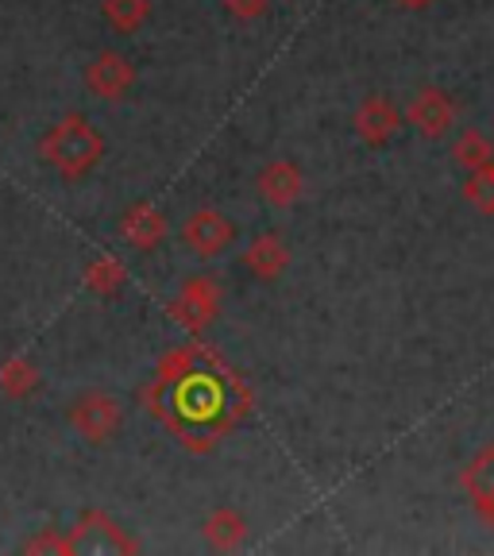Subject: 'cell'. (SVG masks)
<instances>
[{"label": "cell", "mask_w": 494, "mask_h": 556, "mask_svg": "<svg viewBox=\"0 0 494 556\" xmlns=\"http://www.w3.org/2000/svg\"><path fill=\"white\" fill-rule=\"evenodd\" d=\"M255 190H259V198L275 208L297 205L305 193L302 166H297L294 159H270V163L259 170V178H255Z\"/></svg>", "instance_id": "cell-6"}, {"label": "cell", "mask_w": 494, "mask_h": 556, "mask_svg": "<svg viewBox=\"0 0 494 556\" xmlns=\"http://www.w3.org/2000/svg\"><path fill=\"white\" fill-rule=\"evenodd\" d=\"M486 170H491V178H494V159H491V166H486Z\"/></svg>", "instance_id": "cell-21"}, {"label": "cell", "mask_w": 494, "mask_h": 556, "mask_svg": "<svg viewBox=\"0 0 494 556\" xmlns=\"http://www.w3.org/2000/svg\"><path fill=\"white\" fill-rule=\"evenodd\" d=\"M121 236L136 252H155L159 243L166 240V217L151 201H136L121 217Z\"/></svg>", "instance_id": "cell-9"}, {"label": "cell", "mask_w": 494, "mask_h": 556, "mask_svg": "<svg viewBox=\"0 0 494 556\" xmlns=\"http://www.w3.org/2000/svg\"><path fill=\"white\" fill-rule=\"evenodd\" d=\"M464 198L471 201L476 208H483V213H494V178L491 170H471L468 186H464Z\"/></svg>", "instance_id": "cell-17"}, {"label": "cell", "mask_w": 494, "mask_h": 556, "mask_svg": "<svg viewBox=\"0 0 494 556\" xmlns=\"http://www.w3.org/2000/svg\"><path fill=\"white\" fill-rule=\"evenodd\" d=\"M66 417H69V426H74V433L86 444H104L121 433L124 406H121V399L109 391H81L78 399L69 402Z\"/></svg>", "instance_id": "cell-2"}, {"label": "cell", "mask_w": 494, "mask_h": 556, "mask_svg": "<svg viewBox=\"0 0 494 556\" xmlns=\"http://www.w3.org/2000/svg\"><path fill=\"white\" fill-rule=\"evenodd\" d=\"M225 9L236 20H259L270 9V0H225Z\"/></svg>", "instance_id": "cell-18"}, {"label": "cell", "mask_w": 494, "mask_h": 556, "mask_svg": "<svg viewBox=\"0 0 494 556\" xmlns=\"http://www.w3.org/2000/svg\"><path fill=\"white\" fill-rule=\"evenodd\" d=\"M86 287L93 290V294H116V290L124 287V267H121V260H113V255H101V260L89 263Z\"/></svg>", "instance_id": "cell-16"}, {"label": "cell", "mask_w": 494, "mask_h": 556, "mask_svg": "<svg viewBox=\"0 0 494 556\" xmlns=\"http://www.w3.org/2000/svg\"><path fill=\"white\" fill-rule=\"evenodd\" d=\"M243 538H248V518L232 506H217L205 518V541L213 548H236Z\"/></svg>", "instance_id": "cell-12"}, {"label": "cell", "mask_w": 494, "mask_h": 556, "mask_svg": "<svg viewBox=\"0 0 494 556\" xmlns=\"http://www.w3.org/2000/svg\"><path fill=\"white\" fill-rule=\"evenodd\" d=\"M217 309H220V287H217V278H208V275L186 278L178 298H174V317L190 332L208 329L213 317H217Z\"/></svg>", "instance_id": "cell-4"}, {"label": "cell", "mask_w": 494, "mask_h": 556, "mask_svg": "<svg viewBox=\"0 0 494 556\" xmlns=\"http://www.w3.org/2000/svg\"><path fill=\"white\" fill-rule=\"evenodd\" d=\"M182 243L198 260H217L236 243V225L217 208H198L182 220Z\"/></svg>", "instance_id": "cell-3"}, {"label": "cell", "mask_w": 494, "mask_h": 556, "mask_svg": "<svg viewBox=\"0 0 494 556\" xmlns=\"http://www.w3.org/2000/svg\"><path fill=\"white\" fill-rule=\"evenodd\" d=\"M452 159H456V166H464L468 174L483 170V166H491V159H494V143L479 128H464L460 136H456V143H452Z\"/></svg>", "instance_id": "cell-13"}, {"label": "cell", "mask_w": 494, "mask_h": 556, "mask_svg": "<svg viewBox=\"0 0 494 556\" xmlns=\"http://www.w3.org/2000/svg\"><path fill=\"white\" fill-rule=\"evenodd\" d=\"M406 121L414 124L426 139H444L456 124V109H452V97L444 89H421V93L409 101Z\"/></svg>", "instance_id": "cell-8"}, {"label": "cell", "mask_w": 494, "mask_h": 556, "mask_svg": "<svg viewBox=\"0 0 494 556\" xmlns=\"http://www.w3.org/2000/svg\"><path fill=\"white\" fill-rule=\"evenodd\" d=\"M464 486H468V495L479 514L491 510L494 506V444H486L476 460L464 468Z\"/></svg>", "instance_id": "cell-11"}, {"label": "cell", "mask_w": 494, "mask_h": 556, "mask_svg": "<svg viewBox=\"0 0 494 556\" xmlns=\"http://www.w3.org/2000/svg\"><path fill=\"white\" fill-rule=\"evenodd\" d=\"M39 155L66 182H78L89 170H97V163L104 159V136L86 116L69 113L54 128H47V136L39 139Z\"/></svg>", "instance_id": "cell-1"}, {"label": "cell", "mask_w": 494, "mask_h": 556, "mask_svg": "<svg viewBox=\"0 0 494 556\" xmlns=\"http://www.w3.org/2000/svg\"><path fill=\"white\" fill-rule=\"evenodd\" d=\"M136 86V66L121 51H101L86 66V89L101 101H124Z\"/></svg>", "instance_id": "cell-5"}, {"label": "cell", "mask_w": 494, "mask_h": 556, "mask_svg": "<svg viewBox=\"0 0 494 556\" xmlns=\"http://www.w3.org/2000/svg\"><path fill=\"white\" fill-rule=\"evenodd\" d=\"M104 20L121 35H131L151 20V0H104L101 4Z\"/></svg>", "instance_id": "cell-14"}, {"label": "cell", "mask_w": 494, "mask_h": 556, "mask_svg": "<svg viewBox=\"0 0 494 556\" xmlns=\"http://www.w3.org/2000/svg\"><path fill=\"white\" fill-rule=\"evenodd\" d=\"M35 387H39V367L31 359L16 356L9 364H0V391L9 394V399H27Z\"/></svg>", "instance_id": "cell-15"}, {"label": "cell", "mask_w": 494, "mask_h": 556, "mask_svg": "<svg viewBox=\"0 0 494 556\" xmlns=\"http://www.w3.org/2000/svg\"><path fill=\"white\" fill-rule=\"evenodd\" d=\"M398 128H402V113L391 97H382V93L364 97V104L356 109V131L367 148H387Z\"/></svg>", "instance_id": "cell-7"}, {"label": "cell", "mask_w": 494, "mask_h": 556, "mask_svg": "<svg viewBox=\"0 0 494 556\" xmlns=\"http://www.w3.org/2000/svg\"><path fill=\"white\" fill-rule=\"evenodd\" d=\"M243 267L252 270L255 278H263V282L278 278L282 270L290 267V248H287V240H282V236H275V232L255 236V240L248 243V252H243Z\"/></svg>", "instance_id": "cell-10"}, {"label": "cell", "mask_w": 494, "mask_h": 556, "mask_svg": "<svg viewBox=\"0 0 494 556\" xmlns=\"http://www.w3.org/2000/svg\"><path fill=\"white\" fill-rule=\"evenodd\" d=\"M394 4H402V9H429L433 0H394Z\"/></svg>", "instance_id": "cell-19"}, {"label": "cell", "mask_w": 494, "mask_h": 556, "mask_svg": "<svg viewBox=\"0 0 494 556\" xmlns=\"http://www.w3.org/2000/svg\"><path fill=\"white\" fill-rule=\"evenodd\" d=\"M483 518H486V526H491V530H494V506H491V510L483 514Z\"/></svg>", "instance_id": "cell-20"}]
</instances>
